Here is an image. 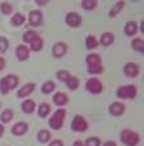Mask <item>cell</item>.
I'll use <instances>...</instances> for the list:
<instances>
[{"instance_id": "cell-36", "label": "cell", "mask_w": 144, "mask_h": 146, "mask_svg": "<svg viewBox=\"0 0 144 146\" xmlns=\"http://www.w3.org/2000/svg\"><path fill=\"white\" fill-rule=\"evenodd\" d=\"M48 146H64V142L61 140H53V141H51V143Z\"/></svg>"}, {"instance_id": "cell-29", "label": "cell", "mask_w": 144, "mask_h": 146, "mask_svg": "<svg viewBox=\"0 0 144 146\" xmlns=\"http://www.w3.org/2000/svg\"><path fill=\"white\" fill-rule=\"evenodd\" d=\"M55 89H56V83L53 82V80H48V82H46L42 86V92H43L44 94L52 93Z\"/></svg>"}, {"instance_id": "cell-25", "label": "cell", "mask_w": 144, "mask_h": 146, "mask_svg": "<svg viewBox=\"0 0 144 146\" xmlns=\"http://www.w3.org/2000/svg\"><path fill=\"white\" fill-rule=\"evenodd\" d=\"M51 137H52V135H51V132L48 129H40L38 132V141L42 143H47L51 141Z\"/></svg>"}, {"instance_id": "cell-10", "label": "cell", "mask_w": 144, "mask_h": 146, "mask_svg": "<svg viewBox=\"0 0 144 146\" xmlns=\"http://www.w3.org/2000/svg\"><path fill=\"white\" fill-rule=\"evenodd\" d=\"M68 52V44L64 41H58L52 47V56L55 58H61L64 57Z\"/></svg>"}, {"instance_id": "cell-31", "label": "cell", "mask_w": 144, "mask_h": 146, "mask_svg": "<svg viewBox=\"0 0 144 146\" xmlns=\"http://www.w3.org/2000/svg\"><path fill=\"white\" fill-rule=\"evenodd\" d=\"M97 45H99V41H97V39L95 38L94 35H90L86 38V48L90 50L95 49V48H97Z\"/></svg>"}, {"instance_id": "cell-20", "label": "cell", "mask_w": 144, "mask_h": 146, "mask_svg": "<svg viewBox=\"0 0 144 146\" xmlns=\"http://www.w3.org/2000/svg\"><path fill=\"white\" fill-rule=\"evenodd\" d=\"M114 43V35L112 33H104L100 38V44L104 47H109Z\"/></svg>"}, {"instance_id": "cell-32", "label": "cell", "mask_w": 144, "mask_h": 146, "mask_svg": "<svg viewBox=\"0 0 144 146\" xmlns=\"http://www.w3.org/2000/svg\"><path fill=\"white\" fill-rule=\"evenodd\" d=\"M0 11H1V13H3L4 16H9V14L13 12V7H12L11 3L4 1V3H0Z\"/></svg>"}, {"instance_id": "cell-2", "label": "cell", "mask_w": 144, "mask_h": 146, "mask_svg": "<svg viewBox=\"0 0 144 146\" xmlns=\"http://www.w3.org/2000/svg\"><path fill=\"white\" fill-rule=\"evenodd\" d=\"M18 84H19V78L17 75H13V74L7 75L3 79H0V93L8 94L11 91L17 88Z\"/></svg>"}, {"instance_id": "cell-28", "label": "cell", "mask_w": 144, "mask_h": 146, "mask_svg": "<svg viewBox=\"0 0 144 146\" xmlns=\"http://www.w3.org/2000/svg\"><path fill=\"white\" fill-rule=\"evenodd\" d=\"M38 36H39V34L36 33V31H34V30H27V31H25V33H23L22 40L25 41V43H29V44H30L31 41H33L34 39H36Z\"/></svg>"}, {"instance_id": "cell-27", "label": "cell", "mask_w": 144, "mask_h": 146, "mask_svg": "<svg viewBox=\"0 0 144 146\" xmlns=\"http://www.w3.org/2000/svg\"><path fill=\"white\" fill-rule=\"evenodd\" d=\"M123 7H125V1H117V3L112 7L111 11H109V17L114 18L116 16H118V13L123 9Z\"/></svg>"}, {"instance_id": "cell-35", "label": "cell", "mask_w": 144, "mask_h": 146, "mask_svg": "<svg viewBox=\"0 0 144 146\" xmlns=\"http://www.w3.org/2000/svg\"><path fill=\"white\" fill-rule=\"evenodd\" d=\"M9 48V40L4 36H0V53L7 52Z\"/></svg>"}, {"instance_id": "cell-24", "label": "cell", "mask_w": 144, "mask_h": 146, "mask_svg": "<svg viewBox=\"0 0 144 146\" xmlns=\"http://www.w3.org/2000/svg\"><path fill=\"white\" fill-rule=\"evenodd\" d=\"M65 84H66V87H68V89H69V91H77V89L79 88V79L70 75L69 79L65 82Z\"/></svg>"}, {"instance_id": "cell-13", "label": "cell", "mask_w": 144, "mask_h": 146, "mask_svg": "<svg viewBox=\"0 0 144 146\" xmlns=\"http://www.w3.org/2000/svg\"><path fill=\"white\" fill-rule=\"evenodd\" d=\"M125 105L122 104V102H118V101H114L111 104V106H109V113L112 114L113 116H121L125 114Z\"/></svg>"}, {"instance_id": "cell-18", "label": "cell", "mask_w": 144, "mask_h": 146, "mask_svg": "<svg viewBox=\"0 0 144 146\" xmlns=\"http://www.w3.org/2000/svg\"><path fill=\"white\" fill-rule=\"evenodd\" d=\"M123 31L127 36H134L136 33H138V23L135 21H129L123 27Z\"/></svg>"}, {"instance_id": "cell-11", "label": "cell", "mask_w": 144, "mask_h": 146, "mask_svg": "<svg viewBox=\"0 0 144 146\" xmlns=\"http://www.w3.org/2000/svg\"><path fill=\"white\" fill-rule=\"evenodd\" d=\"M43 22V13L40 11H31L29 14V23L33 27H39Z\"/></svg>"}, {"instance_id": "cell-21", "label": "cell", "mask_w": 144, "mask_h": 146, "mask_svg": "<svg viewBox=\"0 0 144 146\" xmlns=\"http://www.w3.org/2000/svg\"><path fill=\"white\" fill-rule=\"evenodd\" d=\"M50 113H51V105L50 104H47V102H42V104L38 106V115L40 116V118H46V116H48Z\"/></svg>"}, {"instance_id": "cell-41", "label": "cell", "mask_w": 144, "mask_h": 146, "mask_svg": "<svg viewBox=\"0 0 144 146\" xmlns=\"http://www.w3.org/2000/svg\"><path fill=\"white\" fill-rule=\"evenodd\" d=\"M4 131H5V127H4L3 124H0V137H1V136H3Z\"/></svg>"}, {"instance_id": "cell-17", "label": "cell", "mask_w": 144, "mask_h": 146, "mask_svg": "<svg viewBox=\"0 0 144 146\" xmlns=\"http://www.w3.org/2000/svg\"><path fill=\"white\" fill-rule=\"evenodd\" d=\"M35 108H36L35 102H34L33 100H30V98L25 100V101L21 104V109H22V111L25 114H33L34 111H35Z\"/></svg>"}, {"instance_id": "cell-8", "label": "cell", "mask_w": 144, "mask_h": 146, "mask_svg": "<svg viewBox=\"0 0 144 146\" xmlns=\"http://www.w3.org/2000/svg\"><path fill=\"white\" fill-rule=\"evenodd\" d=\"M66 25L70 26V27H79L82 25V16L78 14L77 12H69L66 14Z\"/></svg>"}, {"instance_id": "cell-30", "label": "cell", "mask_w": 144, "mask_h": 146, "mask_svg": "<svg viewBox=\"0 0 144 146\" xmlns=\"http://www.w3.org/2000/svg\"><path fill=\"white\" fill-rule=\"evenodd\" d=\"M80 5L84 11H95L97 8V1L96 0H82Z\"/></svg>"}, {"instance_id": "cell-42", "label": "cell", "mask_w": 144, "mask_h": 146, "mask_svg": "<svg viewBox=\"0 0 144 146\" xmlns=\"http://www.w3.org/2000/svg\"><path fill=\"white\" fill-rule=\"evenodd\" d=\"M140 31H141V34L144 33V21H141L140 22Z\"/></svg>"}, {"instance_id": "cell-37", "label": "cell", "mask_w": 144, "mask_h": 146, "mask_svg": "<svg viewBox=\"0 0 144 146\" xmlns=\"http://www.w3.org/2000/svg\"><path fill=\"white\" fill-rule=\"evenodd\" d=\"M4 69H5V60L0 56V71H3Z\"/></svg>"}, {"instance_id": "cell-15", "label": "cell", "mask_w": 144, "mask_h": 146, "mask_svg": "<svg viewBox=\"0 0 144 146\" xmlns=\"http://www.w3.org/2000/svg\"><path fill=\"white\" fill-rule=\"evenodd\" d=\"M29 129V125L27 123H25V121H18V123H16L12 127V133H13L14 136H23L26 132H27Z\"/></svg>"}, {"instance_id": "cell-4", "label": "cell", "mask_w": 144, "mask_h": 146, "mask_svg": "<svg viewBox=\"0 0 144 146\" xmlns=\"http://www.w3.org/2000/svg\"><path fill=\"white\" fill-rule=\"evenodd\" d=\"M121 142L126 146H138L140 142V136L139 133L134 132L131 129H123L119 135Z\"/></svg>"}, {"instance_id": "cell-23", "label": "cell", "mask_w": 144, "mask_h": 146, "mask_svg": "<svg viewBox=\"0 0 144 146\" xmlns=\"http://www.w3.org/2000/svg\"><path fill=\"white\" fill-rule=\"evenodd\" d=\"M25 21H26V18H25V16H23L22 13H14L13 16H12V18H11L12 25L17 26V27L22 26L23 23H25Z\"/></svg>"}, {"instance_id": "cell-14", "label": "cell", "mask_w": 144, "mask_h": 146, "mask_svg": "<svg viewBox=\"0 0 144 146\" xmlns=\"http://www.w3.org/2000/svg\"><path fill=\"white\" fill-rule=\"evenodd\" d=\"M16 57L18 61H26L30 57V49L25 44H21L16 48Z\"/></svg>"}, {"instance_id": "cell-40", "label": "cell", "mask_w": 144, "mask_h": 146, "mask_svg": "<svg viewBox=\"0 0 144 146\" xmlns=\"http://www.w3.org/2000/svg\"><path fill=\"white\" fill-rule=\"evenodd\" d=\"M73 146H84V145H83V142H82L80 140H77V141H74Z\"/></svg>"}, {"instance_id": "cell-6", "label": "cell", "mask_w": 144, "mask_h": 146, "mask_svg": "<svg viewBox=\"0 0 144 146\" xmlns=\"http://www.w3.org/2000/svg\"><path fill=\"white\" fill-rule=\"evenodd\" d=\"M72 129L74 132H86L88 129V123L82 115H75L72 121Z\"/></svg>"}, {"instance_id": "cell-26", "label": "cell", "mask_w": 144, "mask_h": 146, "mask_svg": "<svg viewBox=\"0 0 144 146\" xmlns=\"http://www.w3.org/2000/svg\"><path fill=\"white\" fill-rule=\"evenodd\" d=\"M131 47H133V49L136 50V52L144 53V40L141 38H135L131 41Z\"/></svg>"}, {"instance_id": "cell-1", "label": "cell", "mask_w": 144, "mask_h": 146, "mask_svg": "<svg viewBox=\"0 0 144 146\" xmlns=\"http://www.w3.org/2000/svg\"><path fill=\"white\" fill-rule=\"evenodd\" d=\"M86 64H87V71L91 75H99L102 72V64H101V57L96 53H90L86 57Z\"/></svg>"}, {"instance_id": "cell-22", "label": "cell", "mask_w": 144, "mask_h": 146, "mask_svg": "<svg viewBox=\"0 0 144 146\" xmlns=\"http://www.w3.org/2000/svg\"><path fill=\"white\" fill-rule=\"evenodd\" d=\"M43 45H44V41L40 36H38L36 39H34L33 41L30 43V48L29 49L33 50V52H39V50L43 49Z\"/></svg>"}, {"instance_id": "cell-16", "label": "cell", "mask_w": 144, "mask_h": 146, "mask_svg": "<svg viewBox=\"0 0 144 146\" xmlns=\"http://www.w3.org/2000/svg\"><path fill=\"white\" fill-rule=\"evenodd\" d=\"M52 101H53V104L57 106H64L68 104L69 97H68V94H65L64 92H56L52 97Z\"/></svg>"}, {"instance_id": "cell-34", "label": "cell", "mask_w": 144, "mask_h": 146, "mask_svg": "<svg viewBox=\"0 0 144 146\" xmlns=\"http://www.w3.org/2000/svg\"><path fill=\"white\" fill-rule=\"evenodd\" d=\"M56 76H57L58 80H61V82L65 83L68 79H69L70 74H69V71H66V70H58V71L56 72Z\"/></svg>"}, {"instance_id": "cell-12", "label": "cell", "mask_w": 144, "mask_h": 146, "mask_svg": "<svg viewBox=\"0 0 144 146\" xmlns=\"http://www.w3.org/2000/svg\"><path fill=\"white\" fill-rule=\"evenodd\" d=\"M34 91H35V84H34V83H26L25 86H22L17 91V97H18V98H26V97L30 96Z\"/></svg>"}, {"instance_id": "cell-9", "label": "cell", "mask_w": 144, "mask_h": 146, "mask_svg": "<svg viewBox=\"0 0 144 146\" xmlns=\"http://www.w3.org/2000/svg\"><path fill=\"white\" fill-rule=\"evenodd\" d=\"M139 72H140V67L135 62H127L123 66V74L129 78H136L139 75Z\"/></svg>"}, {"instance_id": "cell-33", "label": "cell", "mask_w": 144, "mask_h": 146, "mask_svg": "<svg viewBox=\"0 0 144 146\" xmlns=\"http://www.w3.org/2000/svg\"><path fill=\"white\" fill-rule=\"evenodd\" d=\"M83 145L84 146H101V140L99 137H96V136H92V137L87 138Z\"/></svg>"}, {"instance_id": "cell-19", "label": "cell", "mask_w": 144, "mask_h": 146, "mask_svg": "<svg viewBox=\"0 0 144 146\" xmlns=\"http://www.w3.org/2000/svg\"><path fill=\"white\" fill-rule=\"evenodd\" d=\"M13 116H14V113L12 109H4V111H1V114H0V121L3 124H7L9 121H12Z\"/></svg>"}, {"instance_id": "cell-7", "label": "cell", "mask_w": 144, "mask_h": 146, "mask_svg": "<svg viewBox=\"0 0 144 146\" xmlns=\"http://www.w3.org/2000/svg\"><path fill=\"white\" fill-rule=\"evenodd\" d=\"M86 91L92 94H100L102 92V83L97 78H90L86 82Z\"/></svg>"}, {"instance_id": "cell-43", "label": "cell", "mask_w": 144, "mask_h": 146, "mask_svg": "<svg viewBox=\"0 0 144 146\" xmlns=\"http://www.w3.org/2000/svg\"><path fill=\"white\" fill-rule=\"evenodd\" d=\"M0 109H1V102H0Z\"/></svg>"}, {"instance_id": "cell-39", "label": "cell", "mask_w": 144, "mask_h": 146, "mask_svg": "<svg viewBox=\"0 0 144 146\" xmlns=\"http://www.w3.org/2000/svg\"><path fill=\"white\" fill-rule=\"evenodd\" d=\"M35 3L38 4V5H47L50 1H48V0H35Z\"/></svg>"}, {"instance_id": "cell-38", "label": "cell", "mask_w": 144, "mask_h": 146, "mask_svg": "<svg viewBox=\"0 0 144 146\" xmlns=\"http://www.w3.org/2000/svg\"><path fill=\"white\" fill-rule=\"evenodd\" d=\"M101 146H117L116 141H105L104 143H101Z\"/></svg>"}, {"instance_id": "cell-3", "label": "cell", "mask_w": 144, "mask_h": 146, "mask_svg": "<svg viewBox=\"0 0 144 146\" xmlns=\"http://www.w3.org/2000/svg\"><path fill=\"white\" fill-rule=\"evenodd\" d=\"M65 118H66V110H65V109H58V110H56L55 113L52 114V116L50 118L48 125L55 131L61 129L62 125H64Z\"/></svg>"}, {"instance_id": "cell-5", "label": "cell", "mask_w": 144, "mask_h": 146, "mask_svg": "<svg viewBox=\"0 0 144 146\" xmlns=\"http://www.w3.org/2000/svg\"><path fill=\"white\" fill-rule=\"evenodd\" d=\"M138 94V88L134 84L129 86H122L117 89V96L121 100H134Z\"/></svg>"}]
</instances>
